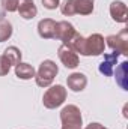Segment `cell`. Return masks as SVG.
<instances>
[{
	"label": "cell",
	"instance_id": "6da1fadb",
	"mask_svg": "<svg viewBox=\"0 0 128 129\" xmlns=\"http://www.w3.org/2000/svg\"><path fill=\"white\" fill-rule=\"evenodd\" d=\"M66 45L75 53H80L81 56H99L104 53L105 42L99 33H94L89 38H83L80 33H75V36Z\"/></svg>",
	"mask_w": 128,
	"mask_h": 129
},
{
	"label": "cell",
	"instance_id": "7a4b0ae2",
	"mask_svg": "<svg viewBox=\"0 0 128 129\" xmlns=\"http://www.w3.org/2000/svg\"><path fill=\"white\" fill-rule=\"evenodd\" d=\"M59 72V68L57 64L54 63L53 60H44L42 63L39 64V69L38 72L35 74V80H36V84L39 87H50L53 80L56 78Z\"/></svg>",
	"mask_w": 128,
	"mask_h": 129
},
{
	"label": "cell",
	"instance_id": "3957f363",
	"mask_svg": "<svg viewBox=\"0 0 128 129\" xmlns=\"http://www.w3.org/2000/svg\"><path fill=\"white\" fill-rule=\"evenodd\" d=\"M65 99H66V89H65L63 86L57 84V86L50 87V89L44 93V96H42V104H44L45 108L54 110V108H57V107H60V105L63 104Z\"/></svg>",
	"mask_w": 128,
	"mask_h": 129
},
{
	"label": "cell",
	"instance_id": "277c9868",
	"mask_svg": "<svg viewBox=\"0 0 128 129\" xmlns=\"http://www.w3.org/2000/svg\"><path fill=\"white\" fill-rule=\"evenodd\" d=\"M60 122L63 125L62 128H81L83 119L80 108L75 105H66L60 111Z\"/></svg>",
	"mask_w": 128,
	"mask_h": 129
},
{
	"label": "cell",
	"instance_id": "5b68a950",
	"mask_svg": "<svg viewBox=\"0 0 128 129\" xmlns=\"http://www.w3.org/2000/svg\"><path fill=\"white\" fill-rule=\"evenodd\" d=\"M107 45L118 54L128 56V30L124 29L118 35H110L107 36Z\"/></svg>",
	"mask_w": 128,
	"mask_h": 129
},
{
	"label": "cell",
	"instance_id": "8992f818",
	"mask_svg": "<svg viewBox=\"0 0 128 129\" xmlns=\"http://www.w3.org/2000/svg\"><path fill=\"white\" fill-rule=\"evenodd\" d=\"M57 54H59L60 62H62L63 66L68 68V69H74V68H77L78 63H80L77 53H75L74 50H71L68 45H63V44H62V45L59 47V50H57Z\"/></svg>",
	"mask_w": 128,
	"mask_h": 129
},
{
	"label": "cell",
	"instance_id": "52a82bcc",
	"mask_svg": "<svg viewBox=\"0 0 128 129\" xmlns=\"http://www.w3.org/2000/svg\"><path fill=\"white\" fill-rule=\"evenodd\" d=\"M77 30L74 29V26L68 21H59L56 23V33H54V39L62 41L65 45L75 36Z\"/></svg>",
	"mask_w": 128,
	"mask_h": 129
},
{
	"label": "cell",
	"instance_id": "ba28073f",
	"mask_svg": "<svg viewBox=\"0 0 128 129\" xmlns=\"http://www.w3.org/2000/svg\"><path fill=\"white\" fill-rule=\"evenodd\" d=\"M110 15L116 23H127L128 21V8L121 0H115L110 5Z\"/></svg>",
	"mask_w": 128,
	"mask_h": 129
},
{
	"label": "cell",
	"instance_id": "9c48e42d",
	"mask_svg": "<svg viewBox=\"0 0 128 129\" xmlns=\"http://www.w3.org/2000/svg\"><path fill=\"white\" fill-rule=\"evenodd\" d=\"M118 59H119V54L118 53H109V54H104V60L99 63V72L104 75V77H110L113 75L115 72V64L118 63Z\"/></svg>",
	"mask_w": 128,
	"mask_h": 129
},
{
	"label": "cell",
	"instance_id": "30bf717a",
	"mask_svg": "<svg viewBox=\"0 0 128 129\" xmlns=\"http://www.w3.org/2000/svg\"><path fill=\"white\" fill-rule=\"evenodd\" d=\"M38 33L42 39H54L56 21L51 18H44L38 23Z\"/></svg>",
	"mask_w": 128,
	"mask_h": 129
},
{
	"label": "cell",
	"instance_id": "8fae6325",
	"mask_svg": "<svg viewBox=\"0 0 128 129\" xmlns=\"http://www.w3.org/2000/svg\"><path fill=\"white\" fill-rule=\"evenodd\" d=\"M66 83H68V87H69L72 92H81V90H84V87L88 86V78H86V75L81 74V72H74V74H71V75L68 77Z\"/></svg>",
	"mask_w": 128,
	"mask_h": 129
},
{
	"label": "cell",
	"instance_id": "7c38bea8",
	"mask_svg": "<svg viewBox=\"0 0 128 129\" xmlns=\"http://www.w3.org/2000/svg\"><path fill=\"white\" fill-rule=\"evenodd\" d=\"M17 11L20 12V15L24 20H32V18L36 17V14H38L36 5H35L33 0H18Z\"/></svg>",
	"mask_w": 128,
	"mask_h": 129
},
{
	"label": "cell",
	"instance_id": "4fadbf2b",
	"mask_svg": "<svg viewBox=\"0 0 128 129\" xmlns=\"http://www.w3.org/2000/svg\"><path fill=\"white\" fill-rule=\"evenodd\" d=\"M115 78H116L118 86L122 90H128V62L127 60L119 64V68H116Z\"/></svg>",
	"mask_w": 128,
	"mask_h": 129
},
{
	"label": "cell",
	"instance_id": "5bb4252c",
	"mask_svg": "<svg viewBox=\"0 0 128 129\" xmlns=\"http://www.w3.org/2000/svg\"><path fill=\"white\" fill-rule=\"evenodd\" d=\"M35 68H33L32 64L29 63H23V62H20L18 64H15V75L18 77V78H21V80H30L35 77Z\"/></svg>",
	"mask_w": 128,
	"mask_h": 129
},
{
	"label": "cell",
	"instance_id": "9a60e30c",
	"mask_svg": "<svg viewBox=\"0 0 128 129\" xmlns=\"http://www.w3.org/2000/svg\"><path fill=\"white\" fill-rule=\"evenodd\" d=\"M75 12L80 15H91L94 12V0H75Z\"/></svg>",
	"mask_w": 128,
	"mask_h": 129
},
{
	"label": "cell",
	"instance_id": "2e32d148",
	"mask_svg": "<svg viewBox=\"0 0 128 129\" xmlns=\"http://www.w3.org/2000/svg\"><path fill=\"white\" fill-rule=\"evenodd\" d=\"M3 56H6V59L11 62V64H18L21 62V51L17 47H8Z\"/></svg>",
	"mask_w": 128,
	"mask_h": 129
},
{
	"label": "cell",
	"instance_id": "e0dca14e",
	"mask_svg": "<svg viewBox=\"0 0 128 129\" xmlns=\"http://www.w3.org/2000/svg\"><path fill=\"white\" fill-rule=\"evenodd\" d=\"M12 36V26L6 20H0V42L8 41Z\"/></svg>",
	"mask_w": 128,
	"mask_h": 129
},
{
	"label": "cell",
	"instance_id": "ac0fdd59",
	"mask_svg": "<svg viewBox=\"0 0 128 129\" xmlns=\"http://www.w3.org/2000/svg\"><path fill=\"white\" fill-rule=\"evenodd\" d=\"M60 11L62 14L66 17H71V15H75V0H65L63 3L60 5Z\"/></svg>",
	"mask_w": 128,
	"mask_h": 129
},
{
	"label": "cell",
	"instance_id": "d6986e66",
	"mask_svg": "<svg viewBox=\"0 0 128 129\" xmlns=\"http://www.w3.org/2000/svg\"><path fill=\"white\" fill-rule=\"evenodd\" d=\"M11 62L6 59V56H0V77H3V75H6L8 72H9V69H11Z\"/></svg>",
	"mask_w": 128,
	"mask_h": 129
},
{
	"label": "cell",
	"instance_id": "ffe728a7",
	"mask_svg": "<svg viewBox=\"0 0 128 129\" xmlns=\"http://www.w3.org/2000/svg\"><path fill=\"white\" fill-rule=\"evenodd\" d=\"M2 5L5 8V11L15 12L17 11V6H18V0H2Z\"/></svg>",
	"mask_w": 128,
	"mask_h": 129
},
{
	"label": "cell",
	"instance_id": "44dd1931",
	"mask_svg": "<svg viewBox=\"0 0 128 129\" xmlns=\"http://www.w3.org/2000/svg\"><path fill=\"white\" fill-rule=\"evenodd\" d=\"M41 2H42L44 8H47V9H56L60 5V0H41Z\"/></svg>",
	"mask_w": 128,
	"mask_h": 129
},
{
	"label": "cell",
	"instance_id": "7402d4cb",
	"mask_svg": "<svg viewBox=\"0 0 128 129\" xmlns=\"http://www.w3.org/2000/svg\"><path fill=\"white\" fill-rule=\"evenodd\" d=\"M84 129H107V128H104V126L99 125V123H91V125H88Z\"/></svg>",
	"mask_w": 128,
	"mask_h": 129
},
{
	"label": "cell",
	"instance_id": "603a6c76",
	"mask_svg": "<svg viewBox=\"0 0 128 129\" xmlns=\"http://www.w3.org/2000/svg\"><path fill=\"white\" fill-rule=\"evenodd\" d=\"M62 129H81V128H62Z\"/></svg>",
	"mask_w": 128,
	"mask_h": 129
}]
</instances>
